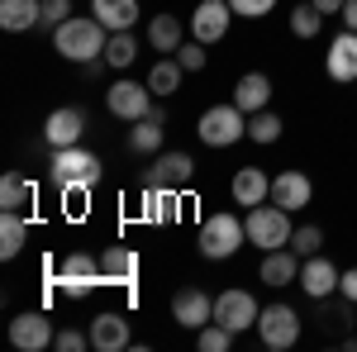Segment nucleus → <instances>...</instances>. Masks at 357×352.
I'll return each instance as SVG.
<instances>
[{
	"instance_id": "20e7f679",
	"label": "nucleus",
	"mask_w": 357,
	"mask_h": 352,
	"mask_svg": "<svg viewBox=\"0 0 357 352\" xmlns=\"http://www.w3.org/2000/svg\"><path fill=\"white\" fill-rule=\"evenodd\" d=\"M248 243L252 247H262V252H272V247H286L291 243V234H296V229H291V210H281V205H267V200H262V205H252V210H248Z\"/></svg>"
},
{
	"instance_id": "bb28decb",
	"label": "nucleus",
	"mask_w": 357,
	"mask_h": 352,
	"mask_svg": "<svg viewBox=\"0 0 357 352\" xmlns=\"http://www.w3.org/2000/svg\"><path fill=\"white\" fill-rule=\"evenodd\" d=\"M148 43L158 53H176L181 48V15H153L148 20Z\"/></svg>"
},
{
	"instance_id": "72a5a7b5",
	"label": "nucleus",
	"mask_w": 357,
	"mask_h": 352,
	"mask_svg": "<svg viewBox=\"0 0 357 352\" xmlns=\"http://www.w3.org/2000/svg\"><path fill=\"white\" fill-rule=\"evenodd\" d=\"M291 247H296L301 257H314V252H324V229H319V224H301V229L291 234Z\"/></svg>"
},
{
	"instance_id": "5701e85b",
	"label": "nucleus",
	"mask_w": 357,
	"mask_h": 352,
	"mask_svg": "<svg viewBox=\"0 0 357 352\" xmlns=\"http://www.w3.org/2000/svg\"><path fill=\"white\" fill-rule=\"evenodd\" d=\"M43 24V0H0V29L5 33H24Z\"/></svg>"
},
{
	"instance_id": "412c9836",
	"label": "nucleus",
	"mask_w": 357,
	"mask_h": 352,
	"mask_svg": "<svg viewBox=\"0 0 357 352\" xmlns=\"http://www.w3.org/2000/svg\"><path fill=\"white\" fill-rule=\"evenodd\" d=\"M100 276H105V286H124V291H134L138 252H134V247H105V257H100Z\"/></svg>"
},
{
	"instance_id": "c85d7f7f",
	"label": "nucleus",
	"mask_w": 357,
	"mask_h": 352,
	"mask_svg": "<svg viewBox=\"0 0 357 352\" xmlns=\"http://www.w3.org/2000/svg\"><path fill=\"white\" fill-rule=\"evenodd\" d=\"M181 62L176 57H162V62H153V72H148V86H153V95H176L181 91Z\"/></svg>"
},
{
	"instance_id": "9b49d317",
	"label": "nucleus",
	"mask_w": 357,
	"mask_h": 352,
	"mask_svg": "<svg viewBox=\"0 0 357 352\" xmlns=\"http://www.w3.org/2000/svg\"><path fill=\"white\" fill-rule=\"evenodd\" d=\"M257 300L248 296V291H220V300H215V319H220L224 328H234V333H248V328H257Z\"/></svg>"
},
{
	"instance_id": "393cba45",
	"label": "nucleus",
	"mask_w": 357,
	"mask_h": 352,
	"mask_svg": "<svg viewBox=\"0 0 357 352\" xmlns=\"http://www.w3.org/2000/svg\"><path fill=\"white\" fill-rule=\"evenodd\" d=\"M33 195H38V186L29 176H20V171H5L0 176V210L24 215V210H33Z\"/></svg>"
},
{
	"instance_id": "e433bc0d",
	"label": "nucleus",
	"mask_w": 357,
	"mask_h": 352,
	"mask_svg": "<svg viewBox=\"0 0 357 352\" xmlns=\"http://www.w3.org/2000/svg\"><path fill=\"white\" fill-rule=\"evenodd\" d=\"M229 5H234L238 20H262V15H272V10H276V0H229Z\"/></svg>"
},
{
	"instance_id": "7ed1b4c3",
	"label": "nucleus",
	"mask_w": 357,
	"mask_h": 352,
	"mask_svg": "<svg viewBox=\"0 0 357 352\" xmlns=\"http://www.w3.org/2000/svg\"><path fill=\"white\" fill-rule=\"evenodd\" d=\"M96 286H105V276H100V257H91V252H67V257L57 262L53 291L62 300H86Z\"/></svg>"
},
{
	"instance_id": "ea45409f",
	"label": "nucleus",
	"mask_w": 357,
	"mask_h": 352,
	"mask_svg": "<svg viewBox=\"0 0 357 352\" xmlns=\"http://www.w3.org/2000/svg\"><path fill=\"white\" fill-rule=\"evenodd\" d=\"M343 29L357 33V0H343Z\"/></svg>"
},
{
	"instance_id": "b1692460",
	"label": "nucleus",
	"mask_w": 357,
	"mask_h": 352,
	"mask_svg": "<svg viewBox=\"0 0 357 352\" xmlns=\"http://www.w3.org/2000/svg\"><path fill=\"white\" fill-rule=\"evenodd\" d=\"M91 15L110 33H124V29L138 24V0H91Z\"/></svg>"
},
{
	"instance_id": "a19ab883",
	"label": "nucleus",
	"mask_w": 357,
	"mask_h": 352,
	"mask_svg": "<svg viewBox=\"0 0 357 352\" xmlns=\"http://www.w3.org/2000/svg\"><path fill=\"white\" fill-rule=\"evenodd\" d=\"M319 15H343V0H314Z\"/></svg>"
},
{
	"instance_id": "2eb2a0df",
	"label": "nucleus",
	"mask_w": 357,
	"mask_h": 352,
	"mask_svg": "<svg viewBox=\"0 0 357 352\" xmlns=\"http://www.w3.org/2000/svg\"><path fill=\"white\" fill-rule=\"evenodd\" d=\"M82 134H86V114L77 105H62L43 119V143L48 148H72V143H82Z\"/></svg>"
},
{
	"instance_id": "0eeeda50",
	"label": "nucleus",
	"mask_w": 357,
	"mask_h": 352,
	"mask_svg": "<svg viewBox=\"0 0 357 352\" xmlns=\"http://www.w3.org/2000/svg\"><path fill=\"white\" fill-rule=\"evenodd\" d=\"M301 314L291 309V305H262V314H257V338H262V348H272V352H286V348H296L301 343Z\"/></svg>"
},
{
	"instance_id": "f03ea898",
	"label": "nucleus",
	"mask_w": 357,
	"mask_h": 352,
	"mask_svg": "<svg viewBox=\"0 0 357 352\" xmlns=\"http://www.w3.org/2000/svg\"><path fill=\"white\" fill-rule=\"evenodd\" d=\"M248 243V224L238 215H210L200 224V234H195V247H200V257H210V262H224V257H234L238 247Z\"/></svg>"
},
{
	"instance_id": "9d476101",
	"label": "nucleus",
	"mask_w": 357,
	"mask_h": 352,
	"mask_svg": "<svg viewBox=\"0 0 357 352\" xmlns=\"http://www.w3.org/2000/svg\"><path fill=\"white\" fill-rule=\"evenodd\" d=\"M234 20H238V15H234L229 0H200L195 15H191V38H200V43H220Z\"/></svg>"
},
{
	"instance_id": "f257e3e1",
	"label": "nucleus",
	"mask_w": 357,
	"mask_h": 352,
	"mask_svg": "<svg viewBox=\"0 0 357 352\" xmlns=\"http://www.w3.org/2000/svg\"><path fill=\"white\" fill-rule=\"evenodd\" d=\"M105 43H110V29L100 24L96 15H72L67 24L53 29V48L67 62H96V57H105Z\"/></svg>"
},
{
	"instance_id": "dca6fc26",
	"label": "nucleus",
	"mask_w": 357,
	"mask_h": 352,
	"mask_svg": "<svg viewBox=\"0 0 357 352\" xmlns=\"http://www.w3.org/2000/svg\"><path fill=\"white\" fill-rule=\"evenodd\" d=\"M324 72H329L338 86H353L357 82V33H353V29H343V33L329 43V53H324Z\"/></svg>"
},
{
	"instance_id": "6ab92c4d",
	"label": "nucleus",
	"mask_w": 357,
	"mask_h": 352,
	"mask_svg": "<svg viewBox=\"0 0 357 352\" xmlns=\"http://www.w3.org/2000/svg\"><path fill=\"white\" fill-rule=\"evenodd\" d=\"M91 348H96V352L129 348V319H124L119 309H100V314L91 319Z\"/></svg>"
},
{
	"instance_id": "a878e982",
	"label": "nucleus",
	"mask_w": 357,
	"mask_h": 352,
	"mask_svg": "<svg viewBox=\"0 0 357 352\" xmlns=\"http://www.w3.org/2000/svg\"><path fill=\"white\" fill-rule=\"evenodd\" d=\"M29 243V219L15 215V210H0V257L10 262V257H20Z\"/></svg>"
},
{
	"instance_id": "c9c22d12",
	"label": "nucleus",
	"mask_w": 357,
	"mask_h": 352,
	"mask_svg": "<svg viewBox=\"0 0 357 352\" xmlns=\"http://www.w3.org/2000/svg\"><path fill=\"white\" fill-rule=\"evenodd\" d=\"M53 348L57 352H86V348H91V328H86V333H82V328H62Z\"/></svg>"
},
{
	"instance_id": "423d86ee",
	"label": "nucleus",
	"mask_w": 357,
	"mask_h": 352,
	"mask_svg": "<svg viewBox=\"0 0 357 352\" xmlns=\"http://www.w3.org/2000/svg\"><path fill=\"white\" fill-rule=\"evenodd\" d=\"M53 181L57 190L67 186H96L100 181V158L82 148V143H72V148H53Z\"/></svg>"
},
{
	"instance_id": "aec40b11",
	"label": "nucleus",
	"mask_w": 357,
	"mask_h": 352,
	"mask_svg": "<svg viewBox=\"0 0 357 352\" xmlns=\"http://www.w3.org/2000/svg\"><path fill=\"white\" fill-rule=\"evenodd\" d=\"M229 190H234V200H238L243 210H252V205L272 200V176H267L262 167H238L234 181H229Z\"/></svg>"
},
{
	"instance_id": "f3484780",
	"label": "nucleus",
	"mask_w": 357,
	"mask_h": 352,
	"mask_svg": "<svg viewBox=\"0 0 357 352\" xmlns=\"http://www.w3.org/2000/svg\"><path fill=\"white\" fill-rule=\"evenodd\" d=\"M172 319L181 328H205L215 319V300L205 296V291H195V286H186V291L172 296Z\"/></svg>"
},
{
	"instance_id": "1a4fd4ad",
	"label": "nucleus",
	"mask_w": 357,
	"mask_h": 352,
	"mask_svg": "<svg viewBox=\"0 0 357 352\" xmlns=\"http://www.w3.org/2000/svg\"><path fill=\"white\" fill-rule=\"evenodd\" d=\"M10 343L20 352H43L57 343L53 333V319H48V309H24V314H15L10 319Z\"/></svg>"
},
{
	"instance_id": "6e6552de",
	"label": "nucleus",
	"mask_w": 357,
	"mask_h": 352,
	"mask_svg": "<svg viewBox=\"0 0 357 352\" xmlns=\"http://www.w3.org/2000/svg\"><path fill=\"white\" fill-rule=\"evenodd\" d=\"M105 109H110L114 119H124V124H138V119H148L153 114V86L148 82H114L110 91H105Z\"/></svg>"
},
{
	"instance_id": "4c0bfd02",
	"label": "nucleus",
	"mask_w": 357,
	"mask_h": 352,
	"mask_svg": "<svg viewBox=\"0 0 357 352\" xmlns=\"http://www.w3.org/2000/svg\"><path fill=\"white\" fill-rule=\"evenodd\" d=\"M72 20V0H43V24L57 29V24H67Z\"/></svg>"
},
{
	"instance_id": "4468645a",
	"label": "nucleus",
	"mask_w": 357,
	"mask_h": 352,
	"mask_svg": "<svg viewBox=\"0 0 357 352\" xmlns=\"http://www.w3.org/2000/svg\"><path fill=\"white\" fill-rule=\"evenodd\" d=\"M272 200L281 205V210H305L310 200H314V181L305 176V171H296V167H286V171H276L272 176Z\"/></svg>"
},
{
	"instance_id": "a211bd4d",
	"label": "nucleus",
	"mask_w": 357,
	"mask_h": 352,
	"mask_svg": "<svg viewBox=\"0 0 357 352\" xmlns=\"http://www.w3.org/2000/svg\"><path fill=\"white\" fill-rule=\"evenodd\" d=\"M191 176H195V158L191 153H158V162L148 167V186L181 190Z\"/></svg>"
},
{
	"instance_id": "f8f14e48",
	"label": "nucleus",
	"mask_w": 357,
	"mask_h": 352,
	"mask_svg": "<svg viewBox=\"0 0 357 352\" xmlns=\"http://www.w3.org/2000/svg\"><path fill=\"white\" fill-rule=\"evenodd\" d=\"M338 281H343V271L333 267L324 252H314V257H305L301 262V291L310 300H329L338 291Z\"/></svg>"
},
{
	"instance_id": "7c9ffc66",
	"label": "nucleus",
	"mask_w": 357,
	"mask_h": 352,
	"mask_svg": "<svg viewBox=\"0 0 357 352\" xmlns=\"http://www.w3.org/2000/svg\"><path fill=\"white\" fill-rule=\"evenodd\" d=\"M281 129H286V124H281V114H272V109L248 114V138H252V143H262V148H267V143H276V138H281Z\"/></svg>"
},
{
	"instance_id": "39448f33",
	"label": "nucleus",
	"mask_w": 357,
	"mask_h": 352,
	"mask_svg": "<svg viewBox=\"0 0 357 352\" xmlns=\"http://www.w3.org/2000/svg\"><path fill=\"white\" fill-rule=\"evenodd\" d=\"M195 134H200L205 148H234L238 138H248V114L234 105V100H229V105H210L200 114Z\"/></svg>"
},
{
	"instance_id": "cd10ccee",
	"label": "nucleus",
	"mask_w": 357,
	"mask_h": 352,
	"mask_svg": "<svg viewBox=\"0 0 357 352\" xmlns=\"http://www.w3.org/2000/svg\"><path fill=\"white\" fill-rule=\"evenodd\" d=\"M129 148L134 153H162V109H153L148 119H138L129 129Z\"/></svg>"
},
{
	"instance_id": "c756f323",
	"label": "nucleus",
	"mask_w": 357,
	"mask_h": 352,
	"mask_svg": "<svg viewBox=\"0 0 357 352\" xmlns=\"http://www.w3.org/2000/svg\"><path fill=\"white\" fill-rule=\"evenodd\" d=\"M134 57H138L134 33H129V29H124V33H110V43H105V67L124 72V67H134Z\"/></svg>"
},
{
	"instance_id": "58836bf2",
	"label": "nucleus",
	"mask_w": 357,
	"mask_h": 352,
	"mask_svg": "<svg viewBox=\"0 0 357 352\" xmlns=\"http://www.w3.org/2000/svg\"><path fill=\"white\" fill-rule=\"evenodd\" d=\"M338 296H343V300H353V305H357V267H348V271H343V281H338Z\"/></svg>"
},
{
	"instance_id": "473e14b6",
	"label": "nucleus",
	"mask_w": 357,
	"mask_h": 352,
	"mask_svg": "<svg viewBox=\"0 0 357 352\" xmlns=\"http://www.w3.org/2000/svg\"><path fill=\"white\" fill-rule=\"evenodd\" d=\"M229 343H234V328H224L220 319H210L205 328H195V348L200 352H229Z\"/></svg>"
},
{
	"instance_id": "4be33fe9",
	"label": "nucleus",
	"mask_w": 357,
	"mask_h": 352,
	"mask_svg": "<svg viewBox=\"0 0 357 352\" xmlns=\"http://www.w3.org/2000/svg\"><path fill=\"white\" fill-rule=\"evenodd\" d=\"M267 100H272V77H267V72H248V77H238V86H234V105L243 109V114L267 109Z\"/></svg>"
},
{
	"instance_id": "f704fd0d",
	"label": "nucleus",
	"mask_w": 357,
	"mask_h": 352,
	"mask_svg": "<svg viewBox=\"0 0 357 352\" xmlns=\"http://www.w3.org/2000/svg\"><path fill=\"white\" fill-rule=\"evenodd\" d=\"M176 62H181L186 72H205V43H200V38L181 43V48H176Z\"/></svg>"
},
{
	"instance_id": "ddd939ff",
	"label": "nucleus",
	"mask_w": 357,
	"mask_h": 352,
	"mask_svg": "<svg viewBox=\"0 0 357 352\" xmlns=\"http://www.w3.org/2000/svg\"><path fill=\"white\" fill-rule=\"evenodd\" d=\"M301 252L286 243V247H272L267 257H262V271H257V281L262 286H272V291H281V286H296L301 281Z\"/></svg>"
},
{
	"instance_id": "2f4dec72",
	"label": "nucleus",
	"mask_w": 357,
	"mask_h": 352,
	"mask_svg": "<svg viewBox=\"0 0 357 352\" xmlns=\"http://www.w3.org/2000/svg\"><path fill=\"white\" fill-rule=\"evenodd\" d=\"M319 29H324V15L314 10V0H305L291 10V33L296 38H319Z\"/></svg>"
}]
</instances>
